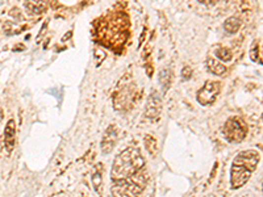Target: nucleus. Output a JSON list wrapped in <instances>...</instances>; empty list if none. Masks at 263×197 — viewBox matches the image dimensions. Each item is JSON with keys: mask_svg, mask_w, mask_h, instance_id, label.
<instances>
[{"mask_svg": "<svg viewBox=\"0 0 263 197\" xmlns=\"http://www.w3.org/2000/svg\"><path fill=\"white\" fill-rule=\"evenodd\" d=\"M171 73H170V70H162L160 74V82H161V85H162V88H164V92H166L168 88V85H170V83H171Z\"/></svg>", "mask_w": 263, "mask_h": 197, "instance_id": "11", "label": "nucleus"}, {"mask_svg": "<svg viewBox=\"0 0 263 197\" xmlns=\"http://www.w3.org/2000/svg\"><path fill=\"white\" fill-rule=\"evenodd\" d=\"M220 91H221V85L219 82H207L197 92V101L201 105L213 104L219 96Z\"/></svg>", "mask_w": 263, "mask_h": 197, "instance_id": "4", "label": "nucleus"}, {"mask_svg": "<svg viewBox=\"0 0 263 197\" xmlns=\"http://www.w3.org/2000/svg\"><path fill=\"white\" fill-rule=\"evenodd\" d=\"M205 66H207V70L209 73L213 74V75H217V77H221V75L227 73V67L223 63H220L219 60L213 59V58H208L207 62H205Z\"/></svg>", "mask_w": 263, "mask_h": 197, "instance_id": "9", "label": "nucleus"}, {"mask_svg": "<svg viewBox=\"0 0 263 197\" xmlns=\"http://www.w3.org/2000/svg\"><path fill=\"white\" fill-rule=\"evenodd\" d=\"M247 126L239 117H230L224 125V136L230 143H239L245 140Z\"/></svg>", "mask_w": 263, "mask_h": 197, "instance_id": "3", "label": "nucleus"}, {"mask_svg": "<svg viewBox=\"0 0 263 197\" xmlns=\"http://www.w3.org/2000/svg\"><path fill=\"white\" fill-rule=\"evenodd\" d=\"M216 56L223 62H229L231 60V52L227 48H220L216 50Z\"/></svg>", "mask_w": 263, "mask_h": 197, "instance_id": "14", "label": "nucleus"}, {"mask_svg": "<svg viewBox=\"0 0 263 197\" xmlns=\"http://www.w3.org/2000/svg\"><path fill=\"white\" fill-rule=\"evenodd\" d=\"M145 147L148 150L149 153L154 155L157 153V141L156 138L152 137V136H146L145 137Z\"/></svg>", "mask_w": 263, "mask_h": 197, "instance_id": "13", "label": "nucleus"}, {"mask_svg": "<svg viewBox=\"0 0 263 197\" xmlns=\"http://www.w3.org/2000/svg\"><path fill=\"white\" fill-rule=\"evenodd\" d=\"M49 7V0H25V8L31 15H41Z\"/></svg>", "mask_w": 263, "mask_h": 197, "instance_id": "8", "label": "nucleus"}, {"mask_svg": "<svg viewBox=\"0 0 263 197\" xmlns=\"http://www.w3.org/2000/svg\"><path fill=\"white\" fill-rule=\"evenodd\" d=\"M161 111H162V100H161L160 93L154 91L150 93L148 103H146L145 117H148L149 120L156 121L161 116Z\"/></svg>", "mask_w": 263, "mask_h": 197, "instance_id": "5", "label": "nucleus"}, {"mask_svg": "<svg viewBox=\"0 0 263 197\" xmlns=\"http://www.w3.org/2000/svg\"><path fill=\"white\" fill-rule=\"evenodd\" d=\"M145 165L144 158L141 157L140 151L134 147L124 150L115 158L113 167H112V180L113 179H131L133 175H136L142 171Z\"/></svg>", "mask_w": 263, "mask_h": 197, "instance_id": "2", "label": "nucleus"}, {"mask_svg": "<svg viewBox=\"0 0 263 197\" xmlns=\"http://www.w3.org/2000/svg\"><path fill=\"white\" fill-rule=\"evenodd\" d=\"M259 163V153L257 150H245L234 158L230 169L231 189L242 188L251 177Z\"/></svg>", "mask_w": 263, "mask_h": 197, "instance_id": "1", "label": "nucleus"}, {"mask_svg": "<svg viewBox=\"0 0 263 197\" xmlns=\"http://www.w3.org/2000/svg\"><path fill=\"white\" fill-rule=\"evenodd\" d=\"M116 141H117V129H116L115 125H111L105 130L103 140H101V145H100V149H101L103 154L111 153L115 147Z\"/></svg>", "mask_w": 263, "mask_h": 197, "instance_id": "6", "label": "nucleus"}, {"mask_svg": "<svg viewBox=\"0 0 263 197\" xmlns=\"http://www.w3.org/2000/svg\"><path fill=\"white\" fill-rule=\"evenodd\" d=\"M241 28V21L237 17H229L225 23H224V29L230 34L238 32V29Z\"/></svg>", "mask_w": 263, "mask_h": 197, "instance_id": "10", "label": "nucleus"}, {"mask_svg": "<svg viewBox=\"0 0 263 197\" xmlns=\"http://www.w3.org/2000/svg\"><path fill=\"white\" fill-rule=\"evenodd\" d=\"M15 143H16V125L15 121L9 120L4 129V145L8 153H12Z\"/></svg>", "mask_w": 263, "mask_h": 197, "instance_id": "7", "label": "nucleus"}, {"mask_svg": "<svg viewBox=\"0 0 263 197\" xmlns=\"http://www.w3.org/2000/svg\"><path fill=\"white\" fill-rule=\"evenodd\" d=\"M201 4H213L216 3V0H199Z\"/></svg>", "mask_w": 263, "mask_h": 197, "instance_id": "17", "label": "nucleus"}, {"mask_svg": "<svg viewBox=\"0 0 263 197\" xmlns=\"http://www.w3.org/2000/svg\"><path fill=\"white\" fill-rule=\"evenodd\" d=\"M192 75V70L191 67H184L183 71H182V78H183V81H188Z\"/></svg>", "mask_w": 263, "mask_h": 197, "instance_id": "16", "label": "nucleus"}, {"mask_svg": "<svg viewBox=\"0 0 263 197\" xmlns=\"http://www.w3.org/2000/svg\"><path fill=\"white\" fill-rule=\"evenodd\" d=\"M92 184L94 188L98 193H101V184H103V176H101V171L96 169L94 175H92Z\"/></svg>", "mask_w": 263, "mask_h": 197, "instance_id": "12", "label": "nucleus"}, {"mask_svg": "<svg viewBox=\"0 0 263 197\" xmlns=\"http://www.w3.org/2000/svg\"><path fill=\"white\" fill-rule=\"evenodd\" d=\"M250 56H251V59L254 60V62H257V60H258L259 52H258V46H257V44H254V46H253V49H251Z\"/></svg>", "mask_w": 263, "mask_h": 197, "instance_id": "15", "label": "nucleus"}]
</instances>
